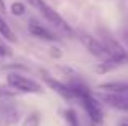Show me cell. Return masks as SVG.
Returning a JSON list of instances; mask_svg holds the SVG:
<instances>
[{"label":"cell","mask_w":128,"mask_h":126,"mask_svg":"<svg viewBox=\"0 0 128 126\" xmlns=\"http://www.w3.org/2000/svg\"><path fill=\"white\" fill-rule=\"evenodd\" d=\"M123 41H125V45H126V52H128V31L123 34Z\"/></svg>","instance_id":"cell-15"},{"label":"cell","mask_w":128,"mask_h":126,"mask_svg":"<svg viewBox=\"0 0 128 126\" xmlns=\"http://www.w3.org/2000/svg\"><path fill=\"white\" fill-rule=\"evenodd\" d=\"M81 102H83V107H84L86 113L89 115V118L92 120V123H97V125L102 123L104 115H102V110H100V107H99V102H97L91 94L84 95V97L81 99Z\"/></svg>","instance_id":"cell-4"},{"label":"cell","mask_w":128,"mask_h":126,"mask_svg":"<svg viewBox=\"0 0 128 126\" xmlns=\"http://www.w3.org/2000/svg\"><path fill=\"white\" fill-rule=\"evenodd\" d=\"M12 13H13V15H16V16H21L23 13H24V5L20 3V2H15L12 5Z\"/></svg>","instance_id":"cell-11"},{"label":"cell","mask_w":128,"mask_h":126,"mask_svg":"<svg viewBox=\"0 0 128 126\" xmlns=\"http://www.w3.org/2000/svg\"><path fill=\"white\" fill-rule=\"evenodd\" d=\"M28 3H29V5H32V6H34V8H41V6H42V3H44V0H28Z\"/></svg>","instance_id":"cell-13"},{"label":"cell","mask_w":128,"mask_h":126,"mask_svg":"<svg viewBox=\"0 0 128 126\" xmlns=\"http://www.w3.org/2000/svg\"><path fill=\"white\" fill-rule=\"evenodd\" d=\"M10 54V50L5 47V45H2L0 44V58H3V57H6V55Z\"/></svg>","instance_id":"cell-14"},{"label":"cell","mask_w":128,"mask_h":126,"mask_svg":"<svg viewBox=\"0 0 128 126\" xmlns=\"http://www.w3.org/2000/svg\"><path fill=\"white\" fill-rule=\"evenodd\" d=\"M99 99L107 105L122 112H128V95L126 94H114V92H100Z\"/></svg>","instance_id":"cell-6"},{"label":"cell","mask_w":128,"mask_h":126,"mask_svg":"<svg viewBox=\"0 0 128 126\" xmlns=\"http://www.w3.org/2000/svg\"><path fill=\"white\" fill-rule=\"evenodd\" d=\"M122 126H128V125H125V123H123V125H122Z\"/></svg>","instance_id":"cell-17"},{"label":"cell","mask_w":128,"mask_h":126,"mask_svg":"<svg viewBox=\"0 0 128 126\" xmlns=\"http://www.w3.org/2000/svg\"><path fill=\"white\" fill-rule=\"evenodd\" d=\"M29 31H31V34H34L36 37H41L44 41H54V39H55V36L47 28L41 26L36 19H31V21H29Z\"/></svg>","instance_id":"cell-8"},{"label":"cell","mask_w":128,"mask_h":126,"mask_svg":"<svg viewBox=\"0 0 128 126\" xmlns=\"http://www.w3.org/2000/svg\"><path fill=\"white\" fill-rule=\"evenodd\" d=\"M0 11L5 13V3H3V0H0Z\"/></svg>","instance_id":"cell-16"},{"label":"cell","mask_w":128,"mask_h":126,"mask_svg":"<svg viewBox=\"0 0 128 126\" xmlns=\"http://www.w3.org/2000/svg\"><path fill=\"white\" fill-rule=\"evenodd\" d=\"M80 39H81L83 45L88 49V52L92 54L94 57L100 58L102 62H114L112 57H110V54H109V50H107L106 45L102 44V41H97L96 37L86 34V32H80Z\"/></svg>","instance_id":"cell-1"},{"label":"cell","mask_w":128,"mask_h":126,"mask_svg":"<svg viewBox=\"0 0 128 126\" xmlns=\"http://www.w3.org/2000/svg\"><path fill=\"white\" fill-rule=\"evenodd\" d=\"M39 11H41L42 15H44V16H46V18H47V21H50V23H52V24L58 26L60 29H63V31L70 32V34H72V32H73V31H72V28H70V26H68V23H66L65 19H63L62 16H60L58 13L55 11V10H52V8H50V6L47 5L46 2L42 3V6H41V8H39Z\"/></svg>","instance_id":"cell-7"},{"label":"cell","mask_w":128,"mask_h":126,"mask_svg":"<svg viewBox=\"0 0 128 126\" xmlns=\"http://www.w3.org/2000/svg\"><path fill=\"white\" fill-rule=\"evenodd\" d=\"M100 37H102V44L106 45V49L109 50V54H110V57H112L114 62H117L118 65L128 62V52L109 34V32L100 31Z\"/></svg>","instance_id":"cell-3"},{"label":"cell","mask_w":128,"mask_h":126,"mask_svg":"<svg viewBox=\"0 0 128 126\" xmlns=\"http://www.w3.org/2000/svg\"><path fill=\"white\" fill-rule=\"evenodd\" d=\"M6 82L20 92H28V94H39V92H42L41 84H38L36 81L26 78V76L16 74V73H12V74L6 76Z\"/></svg>","instance_id":"cell-2"},{"label":"cell","mask_w":128,"mask_h":126,"mask_svg":"<svg viewBox=\"0 0 128 126\" xmlns=\"http://www.w3.org/2000/svg\"><path fill=\"white\" fill-rule=\"evenodd\" d=\"M65 120H66V123H68V126H80L78 118H76V115H75L73 110H66L65 112Z\"/></svg>","instance_id":"cell-10"},{"label":"cell","mask_w":128,"mask_h":126,"mask_svg":"<svg viewBox=\"0 0 128 126\" xmlns=\"http://www.w3.org/2000/svg\"><path fill=\"white\" fill-rule=\"evenodd\" d=\"M38 125H39V120L36 115L29 117V120H26V123H24V126H38Z\"/></svg>","instance_id":"cell-12"},{"label":"cell","mask_w":128,"mask_h":126,"mask_svg":"<svg viewBox=\"0 0 128 126\" xmlns=\"http://www.w3.org/2000/svg\"><path fill=\"white\" fill-rule=\"evenodd\" d=\"M41 74H42L44 82H46V84L49 86L52 91H55L60 97H63V99H73V97H75V94H73V91H72V87H70V86H65V84H62L60 81L54 79L52 76H50L47 71H44V69L41 71Z\"/></svg>","instance_id":"cell-5"},{"label":"cell","mask_w":128,"mask_h":126,"mask_svg":"<svg viewBox=\"0 0 128 126\" xmlns=\"http://www.w3.org/2000/svg\"><path fill=\"white\" fill-rule=\"evenodd\" d=\"M0 34H2V37H5L6 41H10V42H16V36L13 34V31H12V28L8 26V23L5 21V19L0 16Z\"/></svg>","instance_id":"cell-9"}]
</instances>
